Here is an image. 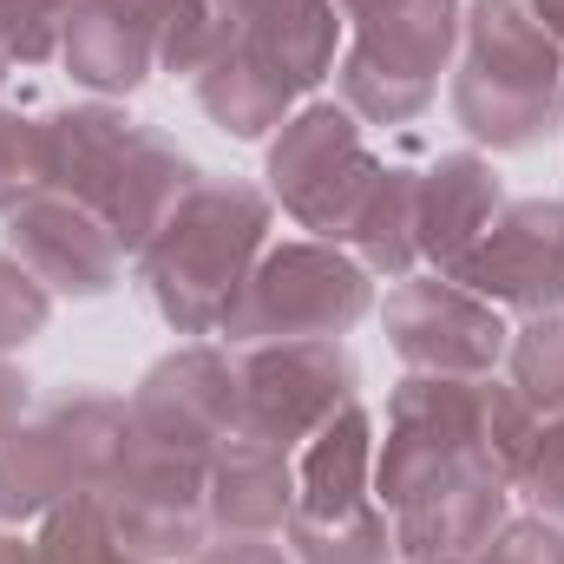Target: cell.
<instances>
[{
    "label": "cell",
    "mask_w": 564,
    "mask_h": 564,
    "mask_svg": "<svg viewBox=\"0 0 564 564\" xmlns=\"http://www.w3.org/2000/svg\"><path fill=\"white\" fill-rule=\"evenodd\" d=\"M532 433H539V408L512 381L408 375L388 394V426L375 440V499L381 512H394L401 499L459 473H492L512 486Z\"/></svg>",
    "instance_id": "1"
},
{
    "label": "cell",
    "mask_w": 564,
    "mask_h": 564,
    "mask_svg": "<svg viewBox=\"0 0 564 564\" xmlns=\"http://www.w3.org/2000/svg\"><path fill=\"white\" fill-rule=\"evenodd\" d=\"M341 7L335 0H224V33L191 73L204 119L230 139H270L282 119L335 73Z\"/></svg>",
    "instance_id": "2"
},
{
    "label": "cell",
    "mask_w": 564,
    "mask_h": 564,
    "mask_svg": "<svg viewBox=\"0 0 564 564\" xmlns=\"http://www.w3.org/2000/svg\"><path fill=\"white\" fill-rule=\"evenodd\" d=\"M276 204L250 177H197L164 230L139 250V282L171 335H224L257 257L270 250Z\"/></svg>",
    "instance_id": "3"
},
{
    "label": "cell",
    "mask_w": 564,
    "mask_h": 564,
    "mask_svg": "<svg viewBox=\"0 0 564 564\" xmlns=\"http://www.w3.org/2000/svg\"><path fill=\"white\" fill-rule=\"evenodd\" d=\"M453 119L486 151H539L564 132V53L539 0H473L459 20Z\"/></svg>",
    "instance_id": "4"
},
{
    "label": "cell",
    "mask_w": 564,
    "mask_h": 564,
    "mask_svg": "<svg viewBox=\"0 0 564 564\" xmlns=\"http://www.w3.org/2000/svg\"><path fill=\"white\" fill-rule=\"evenodd\" d=\"M341 59L335 86L361 126H414L440 99V73L459 53V0H335Z\"/></svg>",
    "instance_id": "5"
},
{
    "label": "cell",
    "mask_w": 564,
    "mask_h": 564,
    "mask_svg": "<svg viewBox=\"0 0 564 564\" xmlns=\"http://www.w3.org/2000/svg\"><path fill=\"white\" fill-rule=\"evenodd\" d=\"M132 408L106 388H59L0 440V525H40L53 506L99 492L126 453Z\"/></svg>",
    "instance_id": "6"
},
{
    "label": "cell",
    "mask_w": 564,
    "mask_h": 564,
    "mask_svg": "<svg viewBox=\"0 0 564 564\" xmlns=\"http://www.w3.org/2000/svg\"><path fill=\"white\" fill-rule=\"evenodd\" d=\"M282 532L295 564H394V525L375 499V421L361 401H348L295 453Z\"/></svg>",
    "instance_id": "7"
},
{
    "label": "cell",
    "mask_w": 564,
    "mask_h": 564,
    "mask_svg": "<svg viewBox=\"0 0 564 564\" xmlns=\"http://www.w3.org/2000/svg\"><path fill=\"white\" fill-rule=\"evenodd\" d=\"M381 158L368 151V126L341 99H308L295 106L270 139V204L295 217L322 243H355L375 191H381Z\"/></svg>",
    "instance_id": "8"
},
{
    "label": "cell",
    "mask_w": 564,
    "mask_h": 564,
    "mask_svg": "<svg viewBox=\"0 0 564 564\" xmlns=\"http://www.w3.org/2000/svg\"><path fill=\"white\" fill-rule=\"evenodd\" d=\"M368 308H375V276L355 250L322 243V237H295V243H270L257 257V270L224 322V341L230 348L341 341Z\"/></svg>",
    "instance_id": "9"
},
{
    "label": "cell",
    "mask_w": 564,
    "mask_h": 564,
    "mask_svg": "<svg viewBox=\"0 0 564 564\" xmlns=\"http://www.w3.org/2000/svg\"><path fill=\"white\" fill-rule=\"evenodd\" d=\"M99 499H106L112 532L144 564H191L210 545V459L204 453H184L132 426Z\"/></svg>",
    "instance_id": "10"
},
{
    "label": "cell",
    "mask_w": 564,
    "mask_h": 564,
    "mask_svg": "<svg viewBox=\"0 0 564 564\" xmlns=\"http://www.w3.org/2000/svg\"><path fill=\"white\" fill-rule=\"evenodd\" d=\"M237 440L302 453L348 401H361V368L341 341H257L237 348Z\"/></svg>",
    "instance_id": "11"
},
{
    "label": "cell",
    "mask_w": 564,
    "mask_h": 564,
    "mask_svg": "<svg viewBox=\"0 0 564 564\" xmlns=\"http://www.w3.org/2000/svg\"><path fill=\"white\" fill-rule=\"evenodd\" d=\"M381 328H388L394 355L408 361V375L486 381L492 368H506V348H512L506 308H492L466 282L433 276V270H414V276H401L388 289Z\"/></svg>",
    "instance_id": "12"
},
{
    "label": "cell",
    "mask_w": 564,
    "mask_h": 564,
    "mask_svg": "<svg viewBox=\"0 0 564 564\" xmlns=\"http://www.w3.org/2000/svg\"><path fill=\"white\" fill-rule=\"evenodd\" d=\"M126 408H132V426H139V433L217 459V453L237 440V408H243L237 348H217V341H184V348H171L164 361L144 368V381L132 388Z\"/></svg>",
    "instance_id": "13"
},
{
    "label": "cell",
    "mask_w": 564,
    "mask_h": 564,
    "mask_svg": "<svg viewBox=\"0 0 564 564\" xmlns=\"http://www.w3.org/2000/svg\"><path fill=\"white\" fill-rule=\"evenodd\" d=\"M473 295L512 315H558L564 308V197H519L499 204L486 237L453 270Z\"/></svg>",
    "instance_id": "14"
},
{
    "label": "cell",
    "mask_w": 564,
    "mask_h": 564,
    "mask_svg": "<svg viewBox=\"0 0 564 564\" xmlns=\"http://www.w3.org/2000/svg\"><path fill=\"white\" fill-rule=\"evenodd\" d=\"M0 224H7V250L46 282L53 295L93 302V295L119 289V276H126V250H119V237L106 230V217L86 210L79 197L53 191V184L33 191V197H26L20 210H7Z\"/></svg>",
    "instance_id": "15"
},
{
    "label": "cell",
    "mask_w": 564,
    "mask_h": 564,
    "mask_svg": "<svg viewBox=\"0 0 564 564\" xmlns=\"http://www.w3.org/2000/svg\"><path fill=\"white\" fill-rule=\"evenodd\" d=\"M499 204H506V184H499L492 158L440 151L414 177V250H421V270L453 276L466 263V250L486 237V224L499 217Z\"/></svg>",
    "instance_id": "16"
},
{
    "label": "cell",
    "mask_w": 564,
    "mask_h": 564,
    "mask_svg": "<svg viewBox=\"0 0 564 564\" xmlns=\"http://www.w3.org/2000/svg\"><path fill=\"white\" fill-rule=\"evenodd\" d=\"M506 506H512V486L492 479V473L440 479V486H426V492L401 499L388 512L394 558L401 564H473L479 545L506 525Z\"/></svg>",
    "instance_id": "17"
},
{
    "label": "cell",
    "mask_w": 564,
    "mask_h": 564,
    "mask_svg": "<svg viewBox=\"0 0 564 564\" xmlns=\"http://www.w3.org/2000/svg\"><path fill=\"white\" fill-rule=\"evenodd\" d=\"M59 66L99 99L139 93L158 73V0H73Z\"/></svg>",
    "instance_id": "18"
},
{
    "label": "cell",
    "mask_w": 564,
    "mask_h": 564,
    "mask_svg": "<svg viewBox=\"0 0 564 564\" xmlns=\"http://www.w3.org/2000/svg\"><path fill=\"white\" fill-rule=\"evenodd\" d=\"M204 171L177 151V144L164 139L158 126H144L126 139V151H119V164H112V177H106V191H99V217H106V230L119 237V250L126 257H139L144 243L164 230V217L184 204V191L197 184Z\"/></svg>",
    "instance_id": "19"
},
{
    "label": "cell",
    "mask_w": 564,
    "mask_h": 564,
    "mask_svg": "<svg viewBox=\"0 0 564 564\" xmlns=\"http://www.w3.org/2000/svg\"><path fill=\"white\" fill-rule=\"evenodd\" d=\"M289 499H295V459L276 446L230 440L210 459V532L276 539L289 525Z\"/></svg>",
    "instance_id": "20"
},
{
    "label": "cell",
    "mask_w": 564,
    "mask_h": 564,
    "mask_svg": "<svg viewBox=\"0 0 564 564\" xmlns=\"http://www.w3.org/2000/svg\"><path fill=\"white\" fill-rule=\"evenodd\" d=\"M40 558L46 564H144L119 532H112V519H106V499L99 492H79V499H66V506H53L46 519H40Z\"/></svg>",
    "instance_id": "21"
},
{
    "label": "cell",
    "mask_w": 564,
    "mask_h": 564,
    "mask_svg": "<svg viewBox=\"0 0 564 564\" xmlns=\"http://www.w3.org/2000/svg\"><path fill=\"white\" fill-rule=\"evenodd\" d=\"M506 375L539 414L564 408V308L558 315H525V328H512Z\"/></svg>",
    "instance_id": "22"
},
{
    "label": "cell",
    "mask_w": 564,
    "mask_h": 564,
    "mask_svg": "<svg viewBox=\"0 0 564 564\" xmlns=\"http://www.w3.org/2000/svg\"><path fill=\"white\" fill-rule=\"evenodd\" d=\"M53 184V139H46V119L33 112H7L0 106V217L20 210L33 191Z\"/></svg>",
    "instance_id": "23"
},
{
    "label": "cell",
    "mask_w": 564,
    "mask_h": 564,
    "mask_svg": "<svg viewBox=\"0 0 564 564\" xmlns=\"http://www.w3.org/2000/svg\"><path fill=\"white\" fill-rule=\"evenodd\" d=\"M224 33V0H158V73H197Z\"/></svg>",
    "instance_id": "24"
},
{
    "label": "cell",
    "mask_w": 564,
    "mask_h": 564,
    "mask_svg": "<svg viewBox=\"0 0 564 564\" xmlns=\"http://www.w3.org/2000/svg\"><path fill=\"white\" fill-rule=\"evenodd\" d=\"M53 322V289L33 276L13 250H0V355L40 341Z\"/></svg>",
    "instance_id": "25"
},
{
    "label": "cell",
    "mask_w": 564,
    "mask_h": 564,
    "mask_svg": "<svg viewBox=\"0 0 564 564\" xmlns=\"http://www.w3.org/2000/svg\"><path fill=\"white\" fill-rule=\"evenodd\" d=\"M73 0H0V46L13 66H46L59 59Z\"/></svg>",
    "instance_id": "26"
},
{
    "label": "cell",
    "mask_w": 564,
    "mask_h": 564,
    "mask_svg": "<svg viewBox=\"0 0 564 564\" xmlns=\"http://www.w3.org/2000/svg\"><path fill=\"white\" fill-rule=\"evenodd\" d=\"M512 492H525V499L539 506V519L564 525V408L539 414V433H532V446H525V466H519Z\"/></svg>",
    "instance_id": "27"
},
{
    "label": "cell",
    "mask_w": 564,
    "mask_h": 564,
    "mask_svg": "<svg viewBox=\"0 0 564 564\" xmlns=\"http://www.w3.org/2000/svg\"><path fill=\"white\" fill-rule=\"evenodd\" d=\"M473 564H564V525L552 519H506Z\"/></svg>",
    "instance_id": "28"
},
{
    "label": "cell",
    "mask_w": 564,
    "mask_h": 564,
    "mask_svg": "<svg viewBox=\"0 0 564 564\" xmlns=\"http://www.w3.org/2000/svg\"><path fill=\"white\" fill-rule=\"evenodd\" d=\"M191 564H295L282 545H270V539H237V532H217L204 552Z\"/></svg>",
    "instance_id": "29"
},
{
    "label": "cell",
    "mask_w": 564,
    "mask_h": 564,
    "mask_svg": "<svg viewBox=\"0 0 564 564\" xmlns=\"http://www.w3.org/2000/svg\"><path fill=\"white\" fill-rule=\"evenodd\" d=\"M26 408H33V381H26V375L0 355V440L13 433V421H20Z\"/></svg>",
    "instance_id": "30"
},
{
    "label": "cell",
    "mask_w": 564,
    "mask_h": 564,
    "mask_svg": "<svg viewBox=\"0 0 564 564\" xmlns=\"http://www.w3.org/2000/svg\"><path fill=\"white\" fill-rule=\"evenodd\" d=\"M0 564H46V558H40V539H33L26 525H20V532H13V525H0Z\"/></svg>",
    "instance_id": "31"
},
{
    "label": "cell",
    "mask_w": 564,
    "mask_h": 564,
    "mask_svg": "<svg viewBox=\"0 0 564 564\" xmlns=\"http://www.w3.org/2000/svg\"><path fill=\"white\" fill-rule=\"evenodd\" d=\"M539 13H545V26H552V40H558V53H564V0H539Z\"/></svg>",
    "instance_id": "32"
},
{
    "label": "cell",
    "mask_w": 564,
    "mask_h": 564,
    "mask_svg": "<svg viewBox=\"0 0 564 564\" xmlns=\"http://www.w3.org/2000/svg\"><path fill=\"white\" fill-rule=\"evenodd\" d=\"M7 73H13V59H7V46H0V86H7Z\"/></svg>",
    "instance_id": "33"
}]
</instances>
